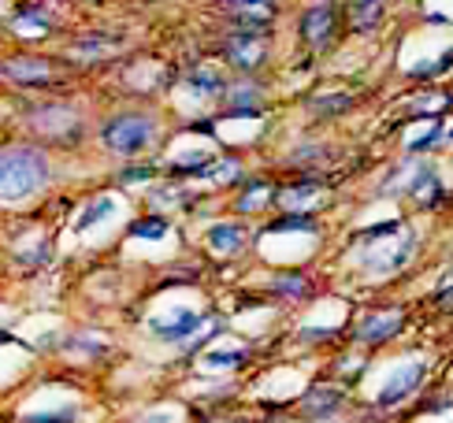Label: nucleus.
<instances>
[{
	"label": "nucleus",
	"mask_w": 453,
	"mask_h": 423,
	"mask_svg": "<svg viewBox=\"0 0 453 423\" xmlns=\"http://www.w3.org/2000/svg\"><path fill=\"white\" fill-rule=\"evenodd\" d=\"M52 182V160L37 145H4L0 149V201L19 204Z\"/></svg>",
	"instance_id": "1"
},
{
	"label": "nucleus",
	"mask_w": 453,
	"mask_h": 423,
	"mask_svg": "<svg viewBox=\"0 0 453 423\" xmlns=\"http://www.w3.org/2000/svg\"><path fill=\"white\" fill-rule=\"evenodd\" d=\"M160 138V119L145 108H123L101 123V145L116 157H142Z\"/></svg>",
	"instance_id": "2"
},
{
	"label": "nucleus",
	"mask_w": 453,
	"mask_h": 423,
	"mask_svg": "<svg viewBox=\"0 0 453 423\" xmlns=\"http://www.w3.org/2000/svg\"><path fill=\"white\" fill-rule=\"evenodd\" d=\"M0 79L12 82V86H23V89H42L60 82V67H56L49 56H34V52H19L0 60Z\"/></svg>",
	"instance_id": "3"
},
{
	"label": "nucleus",
	"mask_w": 453,
	"mask_h": 423,
	"mask_svg": "<svg viewBox=\"0 0 453 423\" xmlns=\"http://www.w3.org/2000/svg\"><path fill=\"white\" fill-rule=\"evenodd\" d=\"M27 123L34 134H42V138H56V142H74L82 138V115L74 112L71 104H60V101H49V104H37Z\"/></svg>",
	"instance_id": "4"
},
{
	"label": "nucleus",
	"mask_w": 453,
	"mask_h": 423,
	"mask_svg": "<svg viewBox=\"0 0 453 423\" xmlns=\"http://www.w3.org/2000/svg\"><path fill=\"white\" fill-rule=\"evenodd\" d=\"M424 379H427V364H424V360L398 364V368H394V372L383 379L380 394H375V409H380V412H390V409L405 405V401L424 387Z\"/></svg>",
	"instance_id": "5"
},
{
	"label": "nucleus",
	"mask_w": 453,
	"mask_h": 423,
	"mask_svg": "<svg viewBox=\"0 0 453 423\" xmlns=\"http://www.w3.org/2000/svg\"><path fill=\"white\" fill-rule=\"evenodd\" d=\"M204 323H209V316L194 309V304H172V309H164L149 319V331L167 345H179V342H190Z\"/></svg>",
	"instance_id": "6"
},
{
	"label": "nucleus",
	"mask_w": 453,
	"mask_h": 423,
	"mask_svg": "<svg viewBox=\"0 0 453 423\" xmlns=\"http://www.w3.org/2000/svg\"><path fill=\"white\" fill-rule=\"evenodd\" d=\"M223 19L231 34H268L275 23V4L272 0H223Z\"/></svg>",
	"instance_id": "7"
},
{
	"label": "nucleus",
	"mask_w": 453,
	"mask_h": 423,
	"mask_svg": "<svg viewBox=\"0 0 453 423\" xmlns=\"http://www.w3.org/2000/svg\"><path fill=\"white\" fill-rule=\"evenodd\" d=\"M334 30H338V8L331 0H316V4H309L297 19L301 42H305L312 52H324L334 42Z\"/></svg>",
	"instance_id": "8"
},
{
	"label": "nucleus",
	"mask_w": 453,
	"mask_h": 423,
	"mask_svg": "<svg viewBox=\"0 0 453 423\" xmlns=\"http://www.w3.org/2000/svg\"><path fill=\"white\" fill-rule=\"evenodd\" d=\"M219 52L234 71L250 74V71L264 67V60H268V34H226Z\"/></svg>",
	"instance_id": "9"
},
{
	"label": "nucleus",
	"mask_w": 453,
	"mask_h": 423,
	"mask_svg": "<svg viewBox=\"0 0 453 423\" xmlns=\"http://www.w3.org/2000/svg\"><path fill=\"white\" fill-rule=\"evenodd\" d=\"M219 101H223L219 119H257L264 108V89L257 86V79H231Z\"/></svg>",
	"instance_id": "10"
},
{
	"label": "nucleus",
	"mask_w": 453,
	"mask_h": 423,
	"mask_svg": "<svg viewBox=\"0 0 453 423\" xmlns=\"http://www.w3.org/2000/svg\"><path fill=\"white\" fill-rule=\"evenodd\" d=\"M405 327V312L398 309H383V312H368L361 323H357L353 331V342L365 345V350H380V345H387L390 338H398Z\"/></svg>",
	"instance_id": "11"
},
{
	"label": "nucleus",
	"mask_w": 453,
	"mask_h": 423,
	"mask_svg": "<svg viewBox=\"0 0 453 423\" xmlns=\"http://www.w3.org/2000/svg\"><path fill=\"white\" fill-rule=\"evenodd\" d=\"M297 409H301V416L312 419V423H327V419H334L338 412L346 409V390H338V387H312L305 397L297 401Z\"/></svg>",
	"instance_id": "12"
},
{
	"label": "nucleus",
	"mask_w": 453,
	"mask_h": 423,
	"mask_svg": "<svg viewBox=\"0 0 453 423\" xmlns=\"http://www.w3.org/2000/svg\"><path fill=\"white\" fill-rule=\"evenodd\" d=\"M204 245H209L216 257H238L242 249L250 245V235H245V227L238 219H219L204 230Z\"/></svg>",
	"instance_id": "13"
},
{
	"label": "nucleus",
	"mask_w": 453,
	"mask_h": 423,
	"mask_svg": "<svg viewBox=\"0 0 453 423\" xmlns=\"http://www.w3.org/2000/svg\"><path fill=\"white\" fill-rule=\"evenodd\" d=\"M346 19H349V30H353V34H372V30H380L383 19H387V0H349Z\"/></svg>",
	"instance_id": "14"
},
{
	"label": "nucleus",
	"mask_w": 453,
	"mask_h": 423,
	"mask_svg": "<svg viewBox=\"0 0 453 423\" xmlns=\"http://www.w3.org/2000/svg\"><path fill=\"white\" fill-rule=\"evenodd\" d=\"M357 104V93H346V89H334V93H316V97L305 101V112L312 119H334V115H346L353 112Z\"/></svg>",
	"instance_id": "15"
},
{
	"label": "nucleus",
	"mask_w": 453,
	"mask_h": 423,
	"mask_svg": "<svg viewBox=\"0 0 453 423\" xmlns=\"http://www.w3.org/2000/svg\"><path fill=\"white\" fill-rule=\"evenodd\" d=\"M275 201L287 208V212H309L316 201H319V182L316 179H301V182H290V186H282Z\"/></svg>",
	"instance_id": "16"
},
{
	"label": "nucleus",
	"mask_w": 453,
	"mask_h": 423,
	"mask_svg": "<svg viewBox=\"0 0 453 423\" xmlns=\"http://www.w3.org/2000/svg\"><path fill=\"white\" fill-rule=\"evenodd\" d=\"M116 208H119V201L111 197V194H97V197H89V201L79 208V216H74V235H86V230H93L97 223H104Z\"/></svg>",
	"instance_id": "17"
},
{
	"label": "nucleus",
	"mask_w": 453,
	"mask_h": 423,
	"mask_svg": "<svg viewBox=\"0 0 453 423\" xmlns=\"http://www.w3.org/2000/svg\"><path fill=\"white\" fill-rule=\"evenodd\" d=\"M268 290L279 301H309L312 297V282H309V275H301V272H279L268 282Z\"/></svg>",
	"instance_id": "18"
},
{
	"label": "nucleus",
	"mask_w": 453,
	"mask_h": 423,
	"mask_svg": "<svg viewBox=\"0 0 453 423\" xmlns=\"http://www.w3.org/2000/svg\"><path fill=\"white\" fill-rule=\"evenodd\" d=\"M186 89H190L194 97H223L226 74L216 71V67H197V71L186 74Z\"/></svg>",
	"instance_id": "19"
},
{
	"label": "nucleus",
	"mask_w": 453,
	"mask_h": 423,
	"mask_svg": "<svg viewBox=\"0 0 453 423\" xmlns=\"http://www.w3.org/2000/svg\"><path fill=\"white\" fill-rule=\"evenodd\" d=\"M272 201H275V189L257 179V182H250L242 189V197L234 201V212H242V216H253V212H264Z\"/></svg>",
	"instance_id": "20"
},
{
	"label": "nucleus",
	"mask_w": 453,
	"mask_h": 423,
	"mask_svg": "<svg viewBox=\"0 0 453 423\" xmlns=\"http://www.w3.org/2000/svg\"><path fill=\"white\" fill-rule=\"evenodd\" d=\"M127 235L130 238H138V242H164L167 235H172V223H167V216H142L127 227Z\"/></svg>",
	"instance_id": "21"
},
{
	"label": "nucleus",
	"mask_w": 453,
	"mask_h": 423,
	"mask_svg": "<svg viewBox=\"0 0 453 423\" xmlns=\"http://www.w3.org/2000/svg\"><path fill=\"white\" fill-rule=\"evenodd\" d=\"M49 27H52V19H49L45 8H23L15 15V30L19 34H45Z\"/></svg>",
	"instance_id": "22"
},
{
	"label": "nucleus",
	"mask_w": 453,
	"mask_h": 423,
	"mask_svg": "<svg viewBox=\"0 0 453 423\" xmlns=\"http://www.w3.org/2000/svg\"><path fill=\"white\" fill-rule=\"evenodd\" d=\"M245 360H250L245 350H212L204 353V368H242Z\"/></svg>",
	"instance_id": "23"
},
{
	"label": "nucleus",
	"mask_w": 453,
	"mask_h": 423,
	"mask_svg": "<svg viewBox=\"0 0 453 423\" xmlns=\"http://www.w3.org/2000/svg\"><path fill=\"white\" fill-rule=\"evenodd\" d=\"M111 45H116V37L97 34V37H79V42H74V52L79 56H108Z\"/></svg>",
	"instance_id": "24"
},
{
	"label": "nucleus",
	"mask_w": 453,
	"mask_h": 423,
	"mask_svg": "<svg viewBox=\"0 0 453 423\" xmlns=\"http://www.w3.org/2000/svg\"><path fill=\"white\" fill-rule=\"evenodd\" d=\"M79 419V405H67V409H49V412H30L23 416V423H74Z\"/></svg>",
	"instance_id": "25"
},
{
	"label": "nucleus",
	"mask_w": 453,
	"mask_h": 423,
	"mask_svg": "<svg viewBox=\"0 0 453 423\" xmlns=\"http://www.w3.org/2000/svg\"><path fill=\"white\" fill-rule=\"evenodd\" d=\"M446 104H449L446 93H420L417 101H409V108L417 112V115H439Z\"/></svg>",
	"instance_id": "26"
},
{
	"label": "nucleus",
	"mask_w": 453,
	"mask_h": 423,
	"mask_svg": "<svg viewBox=\"0 0 453 423\" xmlns=\"http://www.w3.org/2000/svg\"><path fill=\"white\" fill-rule=\"evenodd\" d=\"M446 138V130H442V123H431V130L424 134V138H417V142H409V152L417 157V152H427V149H435L439 142Z\"/></svg>",
	"instance_id": "27"
},
{
	"label": "nucleus",
	"mask_w": 453,
	"mask_h": 423,
	"mask_svg": "<svg viewBox=\"0 0 453 423\" xmlns=\"http://www.w3.org/2000/svg\"><path fill=\"white\" fill-rule=\"evenodd\" d=\"M334 335H338V327H305V331L297 335V342H305V345L309 342H331Z\"/></svg>",
	"instance_id": "28"
},
{
	"label": "nucleus",
	"mask_w": 453,
	"mask_h": 423,
	"mask_svg": "<svg viewBox=\"0 0 453 423\" xmlns=\"http://www.w3.org/2000/svg\"><path fill=\"white\" fill-rule=\"evenodd\" d=\"M157 175V167H149V164H142L138 171H123V182L127 186H134V182H149V179H153Z\"/></svg>",
	"instance_id": "29"
},
{
	"label": "nucleus",
	"mask_w": 453,
	"mask_h": 423,
	"mask_svg": "<svg viewBox=\"0 0 453 423\" xmlns=\"http://www.w3.org/2000/svg\"><path fill=\"white\" fill-rule=\"evenodd\" d=\"M435 304L442 312H453V286H442V290L435 294Z\"/></svg>",
	"instance_id": "30"
},
{
	"label": "nucleus",
	"mask_w": 453,
	"mask_h": 423,
	"mask_svg": "<svg viewBox=\"0 0 453 423\" xmlns=\"http://www.w3.org/2000/svg\"><path fill=\"white\" fill-rule=\"evenodd\" d=\"M138 423H172V416H167V412H153V416H142Z\"/></svg>",
	"instance_id": "31"
},
{
	"label": "nucleus",
	"mask_w": 453,
	"mask_h": 423,
	"mask_svg": "<svg viewBox=\"0 0 453 423\" xmlns=\"http://www.w3.org/2000/svg\"><path fill=\"white\" fill-rule=\"evenodd\" d=\"M0 342H15V338H12V335H4V331H0Z\"/></svg>",
	"instance_id": "32"
},
{
	"label": "nucleus",
	"mask_w": 453,
	"mask_h": 423,
	"mask_svg": "<svg viewBox=\"0 0 453 423\" xmlns=\"http://www.w3.org/2000/svg\"><path fill=\"white\" fill-rule=\"evenodd\" d=\"M446 138H449V142H453V127H449V130H446Z\"/></svg>",
	"instance_id": "33"
}]
</instances>
